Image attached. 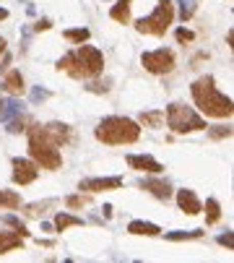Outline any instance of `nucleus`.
<instances>
[{
  "label": "nucleus",
  "mask_w": 234,
  "mask_h": 263,
  "mask_svg": "<svg viewBox=\"0 0 234 263\" xmlns=\"http://www.w3.org/2000/svg\"><path fill=\"white\" fill-rule=\"evenodd\" d=\"M125 162H128L133 169H138V172H149V174H161V172H164V164L156 162V159L149 157V154H128Z\"/></svg>",
  "instance_id": "9"
},
{
  "label": "nucleus",
  "mask_w": 234,
  "mask_h": 263,
  "mask_svg": "<svg viewBox=\"0 0 234 263\" xmlns=\"http://www.w3.org/2000/svg\"><path fill=\"white\" fill-rule=\"evenodd\" d=\"M89 201H91L89 195H68V198H65L68 209H81V206H86Z\"/></svg>",
  "instance_id": "28"
},
{
  "label": "nucleus",
  "mask_w": 234,
  "mask_h": 263,
  "mask_svg": "<svg viewBox=\"0 0 234 263\" xmlns=\"http://www.w3.org/2000/svg\"><path fill=\"white\" fill-rule=\"evenodd\" d=\"M138 188L149 190L154 198H159V201H169L172 198V185L167 180H161V178H146V180L138 183Z\"/></svg>",
  "instance_id": "11"
},
{
  "label": "nucleus",
  "mask_w": 234,
  "mask_h": 263,
  "mask_svg": "<svg viewBox=\"0 0 234 263\" xmlns=\"http://www.w3.org/2000/svg\"><path fill=\"white\" fill-rule=\"evenodd\" d=\"M3 219H6V224H11V227H13V229H16V232H18L21 237H29V229H26V227H23V224L18 222V219H16V216H11V214H6Z\"/></svg>",
  "instance_id": "27"
},
{
  "label": "nucleus",
  "mask_w": 234,
  "mask_h": 263,
  "mask_svg": "<svg viewBox=\"0 0 234 263\" xmlns=\"http://www.w3.org/2000/svg\"><path fill=\"white\" fill-rule=\"evenodd\" d=\"M219 216H221L219 201H216V198H208V201H206V224H216Z\"/></svg>",
  "instance_id": "22"
},
{
  "label": "nucleus",
  "mask_w": 234,
  "mask_h": 263,
  "mask_svg": "<svg viewBox=\"0 0 234 263\" xmlns=\"http://www.w3.org/2000/svg\"><path fill=\"white\" fill-rule=\"evenodd\" d=\"M177 206H180V211H182V214H187V216H195V214H200V211H203L200 198L195 195V190H190V188L177 190Z\"/></svg>",
  "instance_id": "12"
},
{
  "label": "nucleus",
  "mask_w": 234,
  "mask_h": 263,
  "mask_svg": "<svg viewBox=\"0 0 234 263\" xmlns=\"http://www.w3.org/2000/svg\"><path fill=\"white\" fill-rule=\"evenodd\" d=\"M130 6H133V0H117V3L109 8V18L117 21V24H128L130 21Z\"/></svg>",
  "instance_id": "14"
},
{
  "label": "nucleus",
  "mask_w": 234,
  "mask_h": 263,
  "mask_svg": "<svg viewBox=\"0 0 234 263\" xmlns=\"http://www.w3.org/2000/svg\"><path fill=\"white\" fill-rule=\"evenodd\" d=\"M174 39L180 42V45H185V42H193V39H195V34H193L190 29H185V26H180V29L174 32Z\"/></svg>",
  "instance_id": "29"
},
{
  "label": "nucleus",
  "mask_w": 234,
  "mask_h": 263,
  "mask_svg": "<svg viewBox=\"0 0 234 263\" xmlns=\"http://www.w3.org/2000/svg\"><path fill=\"white\" fill-rule=\"evenodd\" d=\"M63 37H65L68 42H76V45H83V42H89L91 32H89V29H65V32H63Z\"/></svg>",
  "instance_id": "24"
},
{
  "label": "nucleus",
  "mask_w": 234,
  "mask_h": 263,
  "mask_svg": "<svg viewBox=\"0 0 234 263\" xmlns=\"http://www.w3.org/2000/svg\"><path fill=\"white\" fill-rule=\"evenodd\" d=\"M21 206V195L16 190H0V211L3 209H18Z\"/></svg>",
  "instance_id": "21"
},
{
  "label": "nucleus",
  "mask_w": 234,
  "mask_h": 263,
  "mask_svg": "<svg viewBox=\"0 0 234 263\" xmlns=\"http://www.w3.org/2000/svg\"><path fill=\"white\" fill-rule=\"evenodd\" d=\"M29 157L42 169H60L63 167L60 146L50 138L44 125H29Z\"/></svg>",
  "instance_id": "4"
},
{
  "label": "nucleus",
  "mask_w": 234,
  "mask_h": 263,
  "mask_svg": "<svg viewBox=\"0 0 234 263\" xmlns=\"http://www.w3.org/2000/svg\"><path fill=\"white\" fill-rule=\"evenodd\" d=\"M83 219L81 216H73V214H57L55 216V229L57 232H65L68 227H81Z\"/></svg>",
  "instance_id": "19"
},
{
  "label": "nucleus",
  "mask_w": 234,
  "mask_h": 263,
  "mask_svg": "<svg viewBox=\"0 0 234 263\" xmlns=\"http://www.w3.org/2000/svg\"><path fill=\"white\" fill-rule=\"evenodd\" d=\"M208 136L216 138V141L229 138V136H231V128H229V125H214V128H208Z\"/></svg>",
  "instance_id": "26"
},
{
  "label": "nucleus",
  "mask_w": 234,
  "mask_h": 263,
  "mask_svg": "<svg viewBox=\"0 0 234 263\" xmlns=\"http://www.w3.org/2000/svg\"><path fill=\"white\" fill-rule=\"evenodd\" d=\"M164 237L177 243V240H198L203 237V229H190V232H182V229H174V232H164Z\"/></svg>",
  "instance_id": "23"
},
{
  "label": "nucleus",
  "mask_w": 234,
  "mask_h": 263,
  "mask_svg": "<svg viewBox=\"0 0 234 263\" xmlns=\"http://www.w3.org/2000/svg\"><path fill=\"white\" fill-rule=\"evenodd\" d=\"M52 26V21L50 18H42V21H37V26H34V32H47Z\"/></svg>",
  "instance_id": "31"
},
{
  "label": "nucleus",
  "mask_w": 234,
  "mask_h": 263,
  "mask_svg": "<svg viewBox=\"0 0 234 263\" xmlns=\"http://www.w3.org/2000/svg\"><path fill=\"white\" fill-rule=\"evenodd\" d=\"M190 94H193V102L198 104V109L206 115V118H231L234 107H231V99L224 97L219 89H216V81L214 76H200L198 81H193L190 86Z\"/></svg>",
  "instance_id": "2"
},
{
  "label": "nucleus",
  "mask_w": 234,
  "mask_h": 263,
  "mask_svg": "<svg viewBox=\"0 0 234 263\" xmlns=\"http://www.w3.org/2000/svg\"><path fill=\"white\" fill-rule=\"evenodd\" d=\"M23 245V237L18 232H0V255H6Z\"/></svg>",
  "instance_id": "16"
},
{
  "label": "nucleus",
  "mask_w": 234,
  "mask_h": 263,
  "mask_svg": "<svg viewBox=\"0 0 234 263\" xmlns=\"http://www.w3.org/2000/svg\"><path fill=\"white\" fill-rule=\"evenodd\" d=\"M177 3H180V16H182V21H190L193 13H195V0H177Z\"/></svg>",
  "instance_id": "25"
},
{
  "label": "nucleus",
  "mask_w": 234,
  "mask_h": 263,
  "mask_svg": "<svg viewBox=\"0 0 234 263\" xmlns=\"http://www.w3.org/2000/svg\"><path fill=\"white\" fill-rule=\"evenodd\" d=\"M47 97H50V94H47V92H42V89H34V94H32V99H34V102H39V99H47Z\"/></svg>",
  "instance_id": "32"
},
{
  "label": "nucleus",
  "mask_w": 234,
  "mask_h": 263,
  "mask_svg": "<svg viewBox=\"0 0 234 263\" xmlns=\"http://www.w3.org/2000/svg\"><path fill=\"white\" fill-rule=\"evenodd\" d=\"M23 112V104L18 99H0V123H8L11 118Z\"/></svg>",
  "instance_id": "15"
},
{
  "label": "nucleus",
  "mask_w": 234,
  "mask_h": 263,
  "mask_svg": "<svg viewBox=\"0 0 234 263\" xmlns=\"http://www.w3.org/2000/svg\"><path fill=\"white\" fill-rule=\"evenodd\" d=\"M128 232H130V235H143V237H159V235H161V229H159L156 224L140 222V219H135V222L128 224Z\"/></svg>",
  "instance_id": "17"
},
{
  "label": "nucleus",
  "mask_w": 234,
  "mask_h": 263,
  "mask_svg": "<svg viewBox=\"0 0 234 263\" xmlns=\"http://www.w3.org/2000/svg\"><path fill=\"white\" fill-rule=\"evenodd\" d=\"M3 52H6V39L0 37V55H3Z\"/></svg>",
  "instance_id": "35"
},
{
  "label": "nucleus",
  "mask_w": 234,
  "mask_h": 263,
  "mask_svg": "<svg viewBox=\"0 0 234 263\" xmlns=\"http://www.w3.org/2000/svg\"><path fill=\"white\" fill-rule=\"evenodd\" d=\"M94 138L107 146H125V143H135L140 138V128L130 118L109 115V118H102L99 125L94 128Z\"/></svg>",
  "instance_id": "3"
},
{
  "label": "nucleus",
  "mask_w": 234,
  "mask_h": 263,
  "mask_svg": "<svg viewBox=\"0 0 234 263\" xmlns=\"http://www.w3.org/2000/svg\"><path fill=\"white\" fill-rule=\"evenodd\" d=\"M167 125L172 133H193V130H206V120L195 112L193 107H187L182 102H172L167 107Z\"/></svg>",
  "instance_id": "5"
},
{
  "label": "nucleus",
  "mask_w": 234,
  "mask_h": 263,
  "mask_svg": "<svg viewBox=\"0 0 234 263\" xmlns=\"http://www.w3.org/2000/svg\"><path fill=\"white\" fill-rule=\"evenodd\" d=\"M11 164H13V183H16V185H32V183L37 180L39 167H37L32 159H21V157H16Z\"/></svg>",
  "instance_id": "8"
},
{
  "label": "nucleus",
  "mask_w": 234,
  "mask_h": 263,
  "mask_svg": "<svg viewBox=\"0 0 234 263\" xmlns=\"http://www.w3.org/2000/svg\"><path fill=\"white\" fill-rule=\"evenodd\" d=\"M8 18V8H0V21H6Z\"/></svg>",
  "instance_id": "34"
},
{
  "label": "nucleus",
  "mask_w": 234,
  "mask_h": 263,
  "mask_svg": "<svg viewBox=\"0 0 234 263\" xmlns=\"http://www.w3.org/2000/svg\"><path fill=\"white\" fill-rule=\"evenodd\" d=\"M140 63H143V68L154 76H167L174 71V52L167 50V47H159V50H149L140 55Z\"/></svg>",
  "instance_id": "7"
},
{
  "label": "nucleus",
  "mask_w": 234,
  "mask_h": 263,
  "mask_svg": "<svg viewBox=\"0 0 234 263\" xmlns=\"http://www.w3.org/2000/svg\"><path fill=\"white\" fill-rule=\"evenodd\" d=\"M138 123L146 125V128H161V123H164V112H159V109H151V112H140Z\"/></svg>",
  "instance_id": "20"
},
{
  "label": "nucleus",
  "mask_w": 234,
  "mask_h": 263,
  "mask_svg": "<svg viewBox=\"0 0 234 263\" xmlns=\"http://www.w3.org/2000/svg\"><path fill=\"white\" fill-rule=\"evenodd\" d=\"M219 245H224L226 250H234V237H231V232H226V235H219Z\"/></svg>",
  "instance_id": "30"
},
{
  "label": "nucleus",
  "mask_w": 234,
  "mask_h": 263,
  "mask_svg": "<svg viewBox=\"0 0 234 263\" xmlns=\"http://www.w3.org/2000/svg\"><path fill=\"white\" fill-rule=\"evenodd\" d=\"M3 55H6V52H3ZM8 65H11V55H6V57H3V63H0V73L8 71Z\"/></svg>",
  "instance_id": "33"
},
{
  "label": "nucleus",
  "mask_w": 234,
  "mask_h": 263,
  "mask_svg": "<svg viewBox=\"0 0 234 263\" xmlns=\"http://www.w3.org/2000/svg\"><path fill=\"white\" fill-rule=\"evenodd\" d=\"M47 128V133H50V138L57 143V146H65L70 143V128L65 123H50V125H44Z\"/></svg>",
  "instance_id": "13"
},
{
  "label": "nucleus",
  "mask_w": 234,
  "mask_h": 263,
  "mask_svg": "<svg viewBox=\"0 0 234 263\" xmlns=\"http://www.w3.org/2000/svg\"><path fill=\"white\" fill-rule=\"evenodd\" d=\"M174 21V3L172 0H159L156 8L135 21V32L140 34H151V37H161L164 32L169 29V24Z\"/></svg>",
  "instance_id": "6"
},
{
  "label": "nucleus",
  "mask_w": 234,
  "mask_h": 263,
  "mask_svg": "<svg viewBox=\"0 0 234 263\" xmlns=\"http://www.w3.org/2000/svg\"><path fill=\"white\" fill-rule=\"evenodd\" d=\"M55 68L65 71L70 78H99L102 71H104V55H102V50H97V47H91L83 42L78 50L63 55Z\"/></svg>",
  "instance_id": "1"
},
{
  "label": "nucleus",
  "mask_w": 234,
  "mask_h": 263,
  "mask_svg": "<svg viewBox=\"0 0 234 263\" xmlns=\"http://www.w3.org/2000/svg\"><path fill=\"white\" fill-rule=\"evenodd\" d=\"M114 188H123V178H89L78 183V190H86V193H102Z\"/></svg>",
  "instance_id": "10"
},
{
  "label": "nucleus",
  "mask_w": 234,
  "mask_h": 263,
  "mask_svg": "<svg viewBox=\"0 0 234 263\" xmlns=\"http://www.w3.org/2000/svg\"><path fill=\"white\" fill-rule=\"evenodd\" d=\"M3 86H6V92H11V94H16V97H21L23 92H26V86H23V76H21L18 71H8Z\"/></svg>",
  "instance_id": "18"
}]
</instances>
